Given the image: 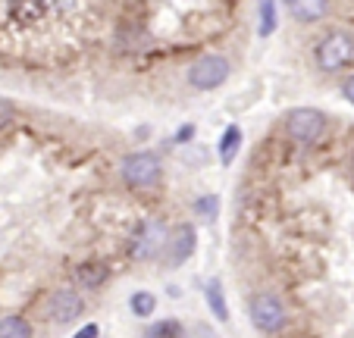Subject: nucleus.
<instances>
[{"label":"nucleus","instance_id":"1","mask_svg":"<svg viewBox=\"0 0 354 338\" xmlns=\"http://www.w3.org/2000/svg\"><path fill=\"white\" fill-rule=\"evenodd\" d=\"M120 176L132 191H154L163 182V160L151 151H135L120 160Z\"/></svg>","mask_w":354,"mask_h":338},{"label":"nucleus","instance_id":"2","mask_svg":"<svg viewBox=\"0 0 354 338\" xmlns=\"http://www.w3.org/2000/svg\"><path fill=\"white\" fill-rule=\"evenodd\" d=\"M282 129H286L288 141L310 147L326 135V113L317 110V106H292L282 116Z\"/></svg>","mask_w":354,"mask_h":338},{"label":"nucleus","instance_id":"3","mask_svg":"<svg viewBox=\"0 0 354 338\" xmlns=\"http://www.w3.org/2000/svg\"><path fill=\"white\" fill-rule=\"evenodd\" d=\"M354 60V38L342 28L326 32L314 47V63L320 73H339Z\"/></svg>","mask_w":354,"mask_h":338},{"label":"nucleus","instance_id":"4","mask_svg":"<svg viewBox=\"0 0 354 338\" xmlns=\"http://www.w3.org/2000/svg\"><path fill=\"white\" fill-rule=\"evenodd\" d=\"M232 75V63L223 53H204L188 66V88L194 91H216Z\"/></svg>","mask_w":354,"mask_h":338},{"label":"nucleus","instance_id":"5","mask_svg":"<svg viewBox=\"0 0 354 338\" xmlns=\"http://www.w3.org/2000/svg\"><path fill=\"white\" fill-rule=\"evenodd\" d=\"M248 313H251V323L263 332V335H279L288 323L286 304L276 292H257L254 298L248 301Z\"/></svg>","mask_w":354,"mask_h":338},{"label":"nucleus","instance_id":"6","mask_svg":"<svg viewBox=\"0 0 354 338\" xmlns=\"http://www.w3.org/2000/svg\"><path fill=\"white\" fill-rule=\"evenodd\" d=\"M167 235L169 232L160 219H141V223L135 225L132 238H129V254H132L135 260L157 257V254H163V247H167Z\"/></svg>","mask_w":354,"mask_h":338},{"label":"nucleus","instance_id":"7","mask_svg":"<svg viewBox=\"0 0 354 338\" xmlns=\"http://www.w3.org/2000/svg\"><path fill=\"white\" fill-rule=\"evenodd\" d=\"M85 313V298L75 288H57L47 301V317L54 319L57 326H69Z\"/></svg>","mask_w":354,"mask_h":338},{"label":"nucleus","instance_id":"8","mask_svg":"<svg viewBox=\"0 0 354 338\" xmlns=\"http://www.w3.org/2000/svg\"><path fill=\"white\" fill-rule=\"evenodd\" d=\"M198 247V235H194V225L182 223L176 229H169L167 235V247H163V263L173 270V266H182Z\"/></svg>","mask_w":354,"mask_h":338},{"label":"nucleus","instance_id":"9","mask_svg":"<svg viewBox=\"0 0 354 338\" xmlns=\"http://www.w3.org/2000/svg\"><path fill=\"white\" fill-rule=\"evenodd\" d=\"M286 7L292 13V19L304 22V26H314V22H320L326 16L329 0H286Z\"/></svg>","mask_w":354,"mask_h":338},{"label":"nucleus","instance_id":"10","mask_svg":"<svg viewBox=\"0 0 354 338\" xmlns=\"http://www.w3.org/2000/svg\"><path fill=\"white\" fill-rule=\"evenodd\" d=\"M241 129L239 126H226V132L220 135V144H216V157H220V163L223 166H229L235 157H239V151H241Z\"/></svg>","mask_w":354,"mask_h":338},{"label":"nucleus","instance_id":"11","mask_svg":"<svg viewBox=\"0 0 354 338\" xmlns=\"http://www.w3.org/2000/svg\"><path fill=\"white\" fill-rule=\"evenodd\" d=\"M204 298H207V304H210V310H214V317L226 323V319H229V307H226V294H223L220 279H207V282H204Z\"/></svg>","mask_w":354,"mask_h":338},{"label":"nucleus","instance_id":"12","mask_svg":"<svg viewBox=\"0 0 354 338\" xmlns=\"http://www.w3.org/2000/svg\"><path fill=\"white\" fill-rule=\"evenodd\" d=\"M0 338H32V326L22 317H0Z\"/></svg>","mask_w":354,"mask_h":338},{"label":"nucleus","instance_id":"13","mask_svg":"<svg viewBox=\"0 0 354 338\" xmlns=\"http://www.w3.org/2000/svg\"><path fill=\"white\" fill-rule=\"evenodd\" d=\"M145 338H182V323L179 319H157L145 329Z\"/></svg>","mask_w":354,"mask_h":338},{"label":"nucleus","instance_id":"14","mask_svg":"<svg viewBox=\"0 0 354 338\" xmlns=\"http://www.w3.org/2000/svg\"><path fill=\"white\" fill-rule=\"evenodd\" d=\"M129 307H132V313L135 317H141V319H147L151 313L157 310V298L151 292H135L132 294V301H129Z\"/></svg>","mask_w":354,"mask_h":338},{"label":"nucleus","instance_id":"15","mask_svg":"<svg viewBox=\"0 0 354 338\" xmlns=\"http://www.w3.org/2000/svg\"><path fill=\"white\" fill-rule=\"evenodd\" d=\"M75 276H79V282H85L88 288H97L100 282H107V266H79L75 270Z\"/></svg>","mask_w":354,"mask_h":338},{"label":"nucleus","instance_id":"16","mask_svg":"<svg viewBox=\"0 0 354 338\" xmlns=\"http://www.w3.org/2000/svg\"><path fill=\"white\" fill-rule=\"evenodd\" d=\"M276 0H261V35L270 38L276 32Z\"/></svg>","mask_w":354,"mask_h":338},{"label":"nucleus","instance_id":"17","mask_svg":"<svg viewBox=\"0 0 354 338\" xmlns=\"http://www.w3.org/2000/svg\"><path fill=\"white\" fill-rule=\"evenodd\" d=\"M192 207L201 219H216V207H220V200H216V194H201Z\"/></svg>","mask_w":354,"mask_h":338},{"label":"nucleus","instance_id":"18","mask_svg":"<svg viewBox=\"0 0 354 338\" xmlns=\"http://www.w3.org/2000/svg\"><path fill=\"white\" fill-rule=\"evenodd\" d=\"M13 120H16V106L7 97H0V129H7Z\"/></svg>","mask_w":354,"mask_h":338},{"label":"nucleus","instance_id":"19","mask_svg":"<svg viewBox=\"0 0 354 338\" xmlns=\"http://www.w3.org/2000/svg\"><path fill=\"white\" fill-rule=\"evenodd\" d=\"M342 97H345L348 104H354V75H351V79L342 82Z\"/></svg>","mask_w":354,"mask_h":338},{"label":"nucleus","instance_id":"20","mask_svg":"<svg viewBox=\"0 0 354 338\" xmlns=\"http://www.w3.org/2000/svg\"><path fill=\"white\" fill-rule=\"evenodd\" d=\"M194 135V126H182L179 132H176V144H185V141H192Z\"/></svg>","mask_w":354,"mask_h":338},{"label":"nucleus","instance_id":"21","mask_svg":"<svg viewBox=\"0 0 354 338\" xmlns=\"http://www.w3.org/2000/svg\"><path fill=\"white\" fill-rule=\"evenodd\" d=\"M73 338H97V326H94V323L91 326H82V329L75 332Z\"/></svg>","mask_w":354,"mask_h":338}]
</instances>
